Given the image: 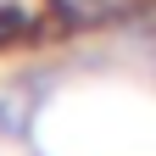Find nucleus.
Masks as SVG:
<instances>
[{"label": "nucleus", "instance_id": "nucleus-1", "mask_svg": "<svg viewBox=\"0 0 156 156\" xmlns=\"http://www.w3.org/2000/svg\"><path fill=\"white\" fill-rule=\"evenodd\" d=\"M23 28H28V17H23V11H11V6H0V45H11V39L23 34Z\"/></svg>", "mask_w": 156, "mask_h": 156}]
</instances>
